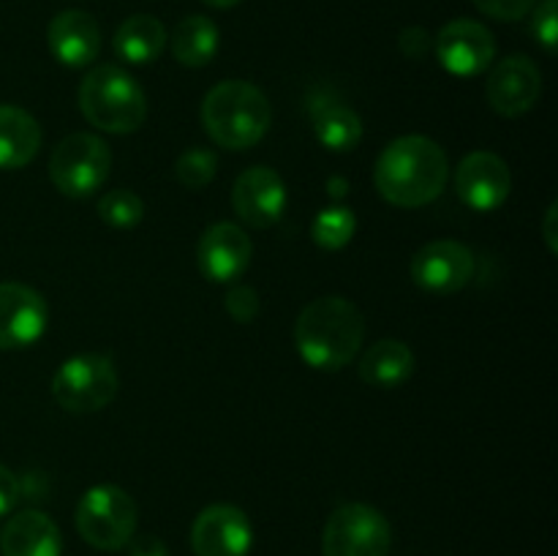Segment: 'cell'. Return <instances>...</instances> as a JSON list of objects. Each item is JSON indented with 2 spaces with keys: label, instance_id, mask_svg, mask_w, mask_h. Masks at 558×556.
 I'll return each instance as SVG.
<instances>
[{
  "label": "cell",
  "instance_id": "obj_1",
  "mask_svg": "<svg viewBox=\"0 0 558 556\" xmlns=\"http://www.w3.org/2000/svg\"><path fill=\"white\" fill-rule=\"evenodd\" d=\"M450 180L447 153L420 134L398 136L379 153L374 183L381 200L396 207H423L439 200Z\"/></svg>",
  "mask_w": 558,
  "mask_h": 556
},
{
  "label": "cell",
  "instance_id": "obj_2",
  "mask_svg": "<svg viewBox=\"0 0 558 556\" xmlns=\"http://www.w3.org/2000/svg\"><path fill=\"white\" fill-rule=\"evenodd\" d=\"M365 319L357 305L338 294L311 300L294 322V347L316 371H341L357 358Z\"/></svg>",
  "mask_w": 558,
  "mask_h": 556
},
{
  "label": "cell",
  "instance_id": "obj_3",
  "mask_svg": "<svg viewBox=\"0 0 558 556\" xmlns=\"http://www.w3.org/2000/svg\"><path fill=\"white\" fill-rule=\"evenodd\" d=\"M272 107L265 93L245 80H223L202 101V125L218 147L248 150L265 140Z\"/></svg>",
  "mask_w": 558,
  "mask_h": 556
},
{
  "label": "cell",
  "instance_id": "obj_4",
  "mask_svg": "<svg viewBox=\"0 0 558 556\" xmlns=\"http://www.w3.org/2000/svg\"><path fill=\"white\" fill-rule=\"evenodd\" d=\"M80 109L87 123L107 134H134L147 118V96L129 71L104 63L82 80Z\"/></svg>",
  "mask_w": 558,
  "mask_h": 556
},
{
  "label": "cell",
  "instance_id": "obj_5",
  "mask_svg": "<svg viewBox=\"0 0 558 556\" xmlns=\"http://www.w3.org/2000/svg\"><path fill=\"white\" fill-rule=\"evenodd\" d=\"M76 532L90 548L120 551L136 534L140 510L129 491L120 485H93L76 505Z\"/></svg>",
  "mask_w": 558,
  "mask_h": 556
},
{
  "label": "cell",
  "instance_id": "obj_6",
  "mask_svg": "<svg viewBox=\"0 0 558 556\" xmlns=\"http://www.w3.org/2000/svg\"><path fill=\"white\" fill-rule=\"evenodd\" d=\"M120 387L118 368L107 354H74L52 376V396L65 412L93 414L114 401Z\"/></svg>",
  "mask_w": 558,
  "mask_h": 556
},
{
  "label": "cell",
  "instance_id": "obj_7",
  "mask_svg": "<svg viewBox=\"0 0 558 556\" xmlns=\"http://www.w3.org/2000/svg\"><path fill=\"white\" fill-rule=\"evenodd\" d=\"M112 150L107 142L87 131H76L58 142L49 158V180L60 194L71 200H85L96 194L109 178Z\"/></svg>",
  "mask_w": 558,
  "mask_h": 556
},
{
  "label": "cell",
  "instance_id": "obj_8",
  "mask_svg": "<svg viewBox=\"0 0 558 556\" xmlns=\"http://www.w3.org/2000/svg\"><path fill=\"white\" fill-rule=\"evenodd\" d=\"M390 545V521L376 507L363 501H347L336 507L322 534L325 556H387Z\"/></svg>",
  "mask_w": 558,
  "mask_h": 556
},
{
  "label": "cell",
  "instance_id": "obj_9",
  "mask_svg": "<svg viewBox=\"0 0 558 556\" xmlns=\"http://www.w3.org/2000/svg\"><path fill=\"white\" fill-rule=\"evenodd\" d=\"M414 283L430 294H456L474 278V254L458 240H434L412 256Z\"/></svg>",
  "mask_w": 558,
  "mask_h": 556
},
{
  "label": "cell",
  "instance_id": "obj_10",
  "mask_svg": "<svg viewBox=\"0 0 558 556\" xmlns=\"http://www.w3.org/2000/svg\"><path fill=\"white\" fill-rule=\"evenodd\" d=\"M436 58L450 74L477 76L494 65V33L474 20H452L436 36Z\"/></svg>",
  "mask_w": 558,
  "mask_h": 556
},
{
  "label": "cell",
  "instance_id": "obj_11",
  "mask_svg": "<svg viewBox=\"0 0 558 556\" xmlns=\"http://www.w3.org/2000/svg\"><path fill=\"white\" fill-rule=\"evenodd\" d=\"M485 96L501 118L526 114L543 96V74L529 55H510L494 65Z\"/></svg>",
  "mask_w": 558,
  "mask_h": 556
},
{
  "label": "cell",
  "instance_id": "obj_12",
  "mask_svg": "<svg viewBox=\"0 0 558 556\" xmlns=\"http://www.w3.org/2000/svg\"><path fill=\"white\" fill-rule=\"evenodd\" d=\"M456 191L472 210L490 213L507 202L512 191V172L501 156L490 150H474L458 164Z\"/></svg>",
  "mask_w": 558,
  "mask_h": 556
},
{
  "label": "cell",
  "instance_id": "obj_13",
  "mask_svg": "<svg viewBox=\"0 0 558 556\" xmlns=\"http://www.w3.org/2000/svg\"><path fill=\"white\" fill-rule=\"evenodd\" d=\"M251 259H254V240L232 221H218L207 227L196 249L202 276L216 283L238 281L248 270Z\"/></svg>",
  "mask_w": 558,
  "mask_h": 556
},
{
  "label": "cell",
  "instance_id": "obj_14",
  "mask_svg": "<svg viewBox=\"0 0 558 556\" xmlns=\"http://www.w3.org/2000/svg\"><path fill=\"white\" fill-rule=\"evenodd\" d=\"M49 322L47 300L27 283L0 281V349L33 347Z\"/></svg>",
  "mask_w": 558,
  "mask_h": 556
},
{
  "label": "cell",
  "instance_id": "obj_15",
  "mask_svg": "<svg viewBox=\"0 0 558 556\" xmlns=\"http://www.w3.org/2000/svg\"><path fill=\"white\" fill-rule=\"evenodd\" d=\"M254 529L248 516L234 505H210L191 527V548L196 556H248Z\"/></svg>",
  "mask_w": 558,
  "mask_h": 556
},
{
  "label": "cell",
  "instance_id": "obj_16",
  "mask_svg": "<svg viewBox=\"0 0 558 556\" xmlns=\"http://www.w3.org/2000/svg\"><path fill=\"white\" fill-rule=\"evenodd\" d=\"M232 207L243 223L254 229H267L281 221L287 210V185L276 169L248 167L240 172L232 189Z\"/></svg>",
  "mask_w": 558,
  "mask_h": 556
},
{
  "label": "cell",
  "instance_id": "obj_17",
  "mask_svg": "<svg viewBox=\"0 0 558 556\" xmlns=\"http://www.w3.org/2000/svg\"><path fill=\"white\" fill-rule=\"evenodd\" d=\"M49 52L69 69H85L101 52V27L87 11H60L47 31Z\"/></svg>",
  "mask_w": 558,
  "mask_h": 556
},
{
  "label": "cell",
  "instance_id": "obj_18",
  "mask_svg": "<svg viewBox=\"0 0 558 556\" xmlns=\"http://www.w3.org/2000/svg\"><path fill=\"white\" fill-rule=\"evenodd\" d=\"M0 551L3 556H60L63 537L58 523L47 512L22 510L5 523L0 534Z\"/></svg>",
  "mask_w": 558,
  "mask_h": 556
},
{
  "label": "cell",
  "instance_id": "obj_19",
  "mask_svg": "<svg viewBox=\"0 0 558 556\" xmlns=\"http://www.w3.org/2000/svg\"><path fill=\"white\" fill-rule=\"evenodd\" d=\"M311 123H314V134L327 150L332 153H349L360 145L363 140V120L357 118L352 107L341 104L338 98L319 93L311 98L308 104Z\"/></svg>",
  "mask_w": 558,
  "mask_h": 556
},
{
  "label": "cell",
  "instance_id": "obj_20",
  "mask_svg": "<svg viewBox=\"0 0 558 556\" xmlns=\"http://www.w3.org/2000/svg\"><path fill=\"white\" fill-rule=\"evenodd\" d=\"M41 125L27 109L0 104V169H22L38 156Z\"/></svg>",
  "mask_w": 558,
  "mask_h": 556
},
{
  "label": "cell",
  "instance_id": "obj_21",
  "mask_svg": "<svg viewBox=\"0 0 558 556\" xmlns=\"http://www.w3.org/2000/svg\"><path fill=\"white\" fill-rule=\"evenodd\" d=\"M414 374V352L398 338L376 341L360 360V379L368 387L392 390Z\"/></svg>",
  "mask_w": 558,
  "mask_h": 556
},
{
  "label": "cell",
  "instance_id": "obj_22",
  "mask_svg": "<svg viewBox=\"0 0 558 556\" xmlns=\"http://www.w3.org/2000/svg\"><path fill=\"white\" fill-rule=\"evenodd\" d=\"M167 49V27L150 14H134L114 33V52L131 65H147Z\"/></svg>",
  "mask_w": 558,
  "mask_h": 556
},
{
  "label": "cell",
  "instance_id": "obj_23",
  "mask_svg": "<svg viewBox=\"0 0 558 556\" xmlns=\"http://www.w3.org/2000/svg\"><path fill=\"white\" fill-rule=\"evenodd\" d=\"M218 27L210 16L191 14L185 20L178 22V27L172 31V55L180 65H189V69H202V65L210 63L218 52Z\"/></svg>",
  "mask_w": 558,
  "mask_h": 556
},
{
  "label": "cell",
  "instance_id": "obj_24",
  "mask_svg": "<svg viewBox=\"0 0 558 556\" xmlns=\"http://www.w3.org/2000/svg\"><path fill=\"white\" fill-rule=\"evenodd\" d=\"M354 232H357V216L343 205L327 207L311 223V238L325 251H338L349 245Z\"/></svg>",
  "mask_w": 558,
  "mask_h": 556
},
{
  "label": "cell",
  "instance_id": "obj_25",
  "mask_svg": "<svg viewBox=\"0 0 558 556\" xmlns=\"http://www.w3.org/2000/svg\"><path fill=\"white\" fill-rule=\"evenodd\" d=\"M98 216L114 229H131L145 218V202L129 189L107 191L98 202Z\"/></svg>",
  "mask_w": 558,
  "mask_h": 556
},
{
  "label": "cell",
  "instance_id": "obj_26",
  "mask_svg": "<svg viewBox=\"0 0 558 556\" xmlns=\"http://www.w3.org/2000/svg\"><path fill=\"white\" fill-rule=\"evenodd\" d=\"M218 158L216 153L207 150V147H191V150L180 153L178 164H174V174H178L180 183L191 191H199L216 178Z\"/></svg>",
  "mask_w": 558,
  "mask_h": 556
},
{
  "label": "cell",
  "instance_id": "obj_27",
  "mask_svg": "<svg viewBox=\"0 0 558 556\" xmlns=\"http://www.w3.org/2000/svg\"><path fill=\"white\" fill-rule=\"evenodd\" d=\"M532 16V33L539 44L545 47V52L554 55L558 44V0H539L534 5Z\"/></svg>",
  "mask_w": 558,
  "mask_h": 556
},
{
  "label": "cell",
  "instance_id": "obj_28",
  "mask_svg": "<svg viewBox=\"0 0 558 556\" xmlns=\"http://www.w3.org/2000/svg\"><path fill=\"white\" fill-rule=\"evenodd\" d=\"M223 305H227L229 316L238 319L240 325H248V322H254L259 316V294H256L254 287H245V283L229 289L227 303Z\"/></svg>",
  "mask_w": 558,
  "mask_h": 556
},
{
  "label": "cell",
  "instance_id": "obj_29",
  "mask_svg": "<svg viewBox=\"0 0 558 556\" xmlns=\"http://www.w3.org/2000/svg\"><path fill=\"white\" fill-rule=\"evenodd\" d=\"M472 3L477 5L485 16H490V20L515 22L523 20L526 14H532V9L539 0H472Z\"/></svg>",
  "mask_w": 558,
  "mask_h": 556
},
{
  "label": "cell",
  "instance_id": "obj_30",
  "mask_svg": "<svg viewBox=\"0 0 558 556\" xmlns=\"http://www.w3.org/2000/svg\"><path fill=\"white\" fill-rule=\"evenodd\" d=\"M20 499V478L0 463V516H9Z\"/></svg>",
  "mask_w": 558,
  "mask_h": 556
},
{
  "label": "cell",
  "instance_id": "obj_31",
  "mask_svg": "<svg viewBox=\"0 0 558 556\" xmlns=\"http://www.w3.org/2000/svg\"><path fill=\"white\" fill-rule=\"evenodd\" d=\"M125 548H129V556H169V548L156 534H134Z\"/></svg>",
  "mask_w": 558,
  "mask_h": 556
},
{
  "label": "cell",
  "instance_id": "obj_32",
  "mask_svg": "<svg viewBox=\"0 0 558 556\" xmlns=\"http://www.w3.org/2000/svg\"><path fill=\"white\" fill-rule=\"evenodd\" d=\"M430 47V36L423 31V27H409V31L401 33V49L409 55V58H423Z\"/></svg>",
  "mask_w": 558,
  "mask_h": 556
},
{
  "label": "cell",
  "instance_id": "obj_33",
  "mask_svg": "<svg viewBox=\"0 0 558 556\" xmlns=\"http://www.w3.org/2000/svg\"><path fill=\"white\" fill-rule=\"evenodd\" d=\"M558 205L556 202H550L548 213H545V221H543V238H545V245H548L550 254H556L558 251V243H556V216H558Z\"/></svg>",
  "mask_w": 558,
  "mask_h": 556
},
{
  "label": "cell",
  "instance_id": "obj_34",
  "mask_svg": "<svg viewBox=\"0 0 558 556\" xmlns=\"http://www.w3.org/2000/svg\"><path fill=\"white\" fill-rule=\"evenodd\" d=\"M327 191H330L332 200H341V196H347V191H349V180L347 178H330L327 180Z\"/></svg>",
  "mask_w": 558,
  "mask_h": 556
},
{
  "label": "cell",
  "instance_id": "obj_35",
  "mask_svg": "<svg viewBox=\"0 0 558 556\" xmlns=\"http://www.w3.org/2000/svg\"><path fill=\"white\" fill-rule=\"evenodd\" d=\"M202 3L213 5V9H232V5H238L240 0H202Z\"/></svg>",
  "mask_w": 558,
  "mask_h": 556
}]
</instances>
